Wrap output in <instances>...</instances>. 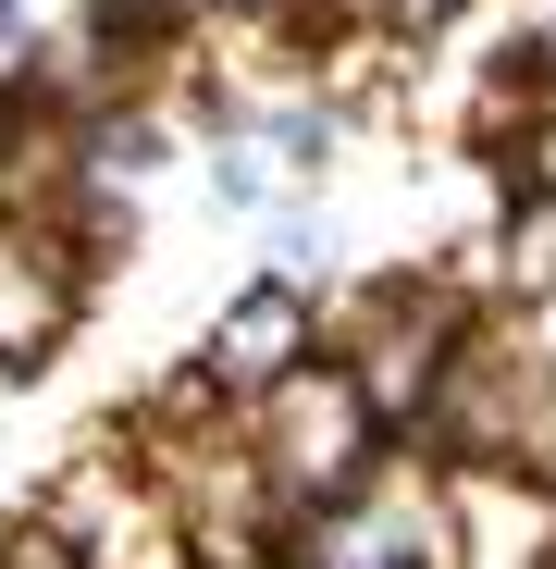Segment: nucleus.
<instances>
[{
	"mask_svg": "<svg viewBox=\"0 0 556 569\" xmlns=\"http://www.w3.org/2000/svg\"><path fill=\"white\" fill-rule=\"evenodd\" d=\"M433 520H445V569H556V470H532V458H445Z\"/></svg>",
	"mask_w": 556,
	"mask_h": 569,
	"instance_id": "2",
	"label": "nucleus"
},
{
	"mask_svg": "<svg viewBox=\"0 0 556 569\" xmlns=\"http://www.w3.org/2000/svg\"><path fill=\"white\" fill-rule=\"evenodd\" d=\"M384 13H396L408 38H433V26H457V13H471V0H384Z\"/></svg>",
	"mask_w": 556,
	"mask_h": 569,
	"instance_id": "8",
	"label": "nucleus"
},
{
	"mask_svg": "<svg viewBox=\"0 0 556 569\" xmlns=\"http://www.w3.org/2000/svg\"><path fill=\"white\" fill-rule=\"evenodd\" d=\"M74 310V272L38 248V236H0V359H38Z\"/></svg>",
	"mask_w": 556,
	"mask_h": 569,
	"instance_id": "4",
	"label": "nucleus"
},
{
	"mask_svg": "<svg viewBox=\"0 0 556 569\" xmlns=\"http://www.w3.org/2000/svg\"><path fill=\"white\" fill-rule=\"evenodd\" d=\"M495 272H507L519 310L556 298V199H519V211H507V260H495Z\"/></svg>",
	"mask_w": 556,
	"mask_h": 569,
	"instance_id": "6",
	"label": "nucleus"
},
{
	"mask_svg": "<svg viewBox=\"0 0 556 569\" xmlns=\"http://www.w3.org/2000/svg\"><path fill=\"white\" fill-rule=\"evenodd\" d=\"M471 124H483L495 149H532V137L556 124V38H519L507 62H483V100H471Z\"/></svg>",
	"mask_w": 556,
	"mask_h": 569,
	"instance_id": "5",
	"label": "nucleus"
},
{
	"mask_svg": "<svg viewBox=\"0 0 556 569\" xmlns=\"http://www.w3.org/2000/svg\"><path fill=\"white\" fill-rule=\"evenodd\" d=\"M371 446H384V409H371V385H358L346 359H310V371H285V385H272V421H260V470H272L285 496H310V508L358 496Z\"/></svg>",
	"mask_w": 556,
	"mask_h": 569,
	"instance_id": "1",
	"label": "nucleus"
},
{
	"mask_svg": "<svg viewBox=\"0 0 556 569\" xmlns=\"http://www.w3.org/2000/svg\"><path fill=\"white\" fill-rule=\"evenodd\" d=\"M272 161H285V173H322V161H334V112H272Z\"/></svg>",
	"mask_w": 556,
	"mask_h": 569,
	"instance_id": "7",
	"label": "nucleus"
},
{
	"mask_svg": "<svg viewBox=\"0 0 556 569\" xmlns=\"http://www.w3.org/2000/svg\"><path fill=\"white\" fill-rule=\"evenodd\" d=\"M297 347H310V298H297L285 272H272V284H247V298L223 310V335H211V371H223V385H260V397H272L285 371H310Z\"/></svg>",
	"mask_w": 556,
	"mask_h": 569,
	"instance_id": "3",
	"label": "nucleus"
}]
</instances>
